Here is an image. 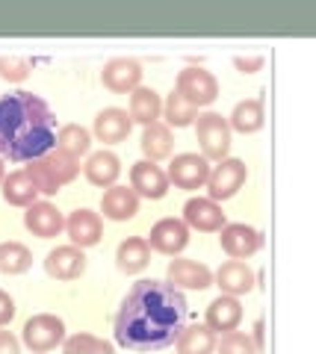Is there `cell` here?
Listing matches in <instances>:
<instances>
[{"label":"cell","instance_id":"1","mask_svg":"<svg viewBox=\"0 0 316 354\" xmlns=\"http://www.w3.org/2000/svg\"><path fill=\"white\" fill-rule=\"evenodd\" d=\"M187 328V298L166 281H139L115 316V339L130 351L169 348Z\"/></svg>","mask_w":316,"mask_h":354},{"label":"cell","instance_id":"2","mask_svg":"<svg viewBox=\"0 0 316 354\" xmlns=\"http://www.w3.org/2000/svg\"><path fill=\"white\" fill-rule=\"evenodd\" d=\"M57 148V118L32 92L0 97V160L32 162Z\"/></svg>","mask_w":316,"mask_h":354},{"label":"cell","instance_id":"3","mask_svg":"<svg viewBox=\"0 0 316 354\" xmlns=\"http://www.w3.org/2000/svg\"><path fill=\"white\" fill-rule=\"evenodd\" d=\"M195 136H198L201 157L207 162H222L231 151V127H227V118H222L219 113H204L195 118Z\"/></svg>","mask_w":316,"mask_h":354},{"label":"cell","instance_id":"4","mask_svg":"<svg viewBox=\"0 0 316 354\" xmlns=\"http://www.w3.org/2000/svg\"><path fill=\"white\" fill-rule=\"evenodd\" d=\"M65 339V322L53 313H39L27 319L24 325V346L32 354H48Z\"/></svg>","mask_w":316,"mask_h":354},{"label":"cell","instance_id":"5","mask_svg":"<svg viewBox=\"0 0 316 354\" xmlns=\"http://www.w3.org/2000/svg\"><path fill=\"white\" fill-rule=\"evenodd\" d=\"M248 177V169L243 160H234V157H225L216 169H210V177H207V198L210 201H227V198H234L239 189H243Z\"/></svg>","mask_w":316,"mask_h":354},{"label":"cell","instance_id":"6","mask_svg":"<svg viewBox=\"0 0 316 354\" xmlns=\"http://www.w3.org/2000/svg\"><path fill=\"white\" fill-rule=\"evenodd\" d=\"M183 101H189L195 109L210 106L219 97V80L207 68H183L178 74V88H174Z\"/></svg>","mask_w":316,"mask_h":354},{"label":"cell","instance_id":"7","mask_svg":"<svg viewBox=\"0 0 316 354\" xmlns=\"http://www.w3.org/2000/svg\"><path fill=\"white\" fill-rule=\"evenodd\" d=\"M166 177L178 189H201V186H207V177H210V162L201 153H178L171 160Z\"/></svg>","mask_w":316,"mask_h":354},{"label":"cell","instance_id":"8","mask_svg":"<svg viewBox=\"0 0 316 354\" xmlns=\"http://www.w3.org/2000/svg\"><path fill=\"white\" fill-rule=\"evenodd\" d=\"M142 65H139L136 59L130 57H115L104 65L101 71V83L110 88V92L115 95H127L133 92V88H139V83H142Z\"/></svg>","mask_w":316,"mask_h":354},{"label":"cell","instance_id":"9","mask_svg":"<svg viewBox=\"0 0 316 354\" xmlns=\"http://www.w3.org/2000/svg\"><path fill=\"white\" fill-rule=\"evenodd\" d=\"M145 242H148V248L174 257V254H180L183 248L189 245V227L183 225L180 218H160L157 225L151 227V234H148Z\"/></svg>","mask_w":316,"mask_h":354},{"label":"cell","instance_id":"10","mask_svg":"<svg viewBox=\"0 0 316 354\" xmlns=\"http://www.w3.org/2000/svg\"><path fill=\"white\" fill-rule=\"evenodd\" d=\"M180 221L192 230H201V234H213V230H222L227 225L222 207L216 201H210V198H189V201L183 204Z\"/></svg>","mask_w":316,"mask_h":354},{"label":"cell","instance_id":"11","mask_svg":"<svg viewBox=\"0 0 316 354\" xmlns=\"http://www.w3.org/2000/svg\"><path fill=\"white\" fill-rule=\"evenodd\" d=\"M65 234H68L71 239V245H77V248H92L101 242L104 236V221L97 213H92V209H74V213L65 218Z\"/></svg>","mask_w":316,"mask_h":354},{"label":"cell","instance_id":"12","mask_svg":"<svg viewBox=\"0 0 316 354\" xmlns=\"http://www.w3.org/2000/svg\"><path fill=\"white\" fill-rule=\"evenodd\" d=\"M219 242H222V251L231 260H245L260 251L263 236H260V230L248 227V225H225L219 230Z\"/></svg>","mask_w":316,"mask_h":354},{"label":"cell","instance_id":"13","mask_svg":"<svg viewBox=\"0 0 316 354\" xmlns=\"http://www.w3.org/2000/svg\"><path fill=\"white\" fill-rule=\"evenodd\" d=\"M130 189L142 198H151V201H160V198L169 192V177L157 162L139 160V162H133V169H130Z\"/></svg>","mask_w":316,"mask_h":354},{"label":"cell","instance_id":"14","mask_svg":"<svg viewBox=\"0 0 316 354\" xmlns=\"http://www.w3.org/2000/svg\"><path fill=\"white\" fill-rule=\"evenodd\" d=\"M24 225H27V230H30L32 236L53 239V236H59L62 230H65V216L50 201H36V204L27 207Z\"/></svg>","mask_w":316,"mask_h":354},{"label":"cell","instance_id":"15","mask_svg":"<svg viewBox=\"0 0 316 354\" xmlns=\"http://www.w3.org/2000/svg\"><path fill=\"white\" fill-rule=\"evenodd\" d=\"M169 283L174 290H207L213 286V272L207 269L204 263H195V260H187V257H178L169 263V272H166Z\"/></svg>","mask_w":316,"mask_h":354},{"label":"cell","instance_id":"16","mask_svg":"<svg viewBox=\"0 0 316 354\" xmlns=\"http://www.w3.org/2000/svg\"><path fill=\"white\" fill-rule=\"evenodd\" d=\"M45 272L57 281H74L86 272V254L77 245H59L45 257Z\"/></svg>","mask_w":316,"mask_h":354},{"label":"cell","instance_id":"17","mask_svg":"<svg viewBox=\"0 0 316 354\" xmlns=\"http://www.w3.org/2000/svg\"><path fill=\"white\" fill-rule=\"evenodd\" d=\"M133 130V121H130L127 109H118V106H106L95 115V136L97 142L104 145H115V142H124Z\"/></svg>","mask_w":316,"mask_h":354},{"label":"cell","instance_id":"18","mask_svg":"<svg viewBox=\"0 0 316 354\" xmlns=\"http://www.w3.org/2000/svg\"><path fill=\"white\" fill-rule=\"evenodd\" d=\"M216 286L222 290V295H248L254 290V272L243 260H227L216 272Z\"/></svg>","mask_w":316,"mask_h":354},{"label":"cell","instance_id":"19","mask_svg":"<svg viewBox=\"0 0 316 354\" xmlns=\"http://www.w3.org/2000/svg\"><path fill=\"white\" fill-rule=\"evenodd\" d=\"M239 322H243V304H239V298L234 295H219L216 301H210L207 307V328L213 330V334H227V330H236Z\"/></svg>","mask_w":316,"mask_h":354},{"label":"cell","instance_id":"20","mask_svg":"<svg viewBox=\"0 0 316 354\" xmlns=\"http://www.w3.org/2000/svg\"><path fill=\"white\" fill-rule=\"evenodd\" d=\"M101 213L104 218L110 221H127L139 213V195L133 189H127V186H110V189L104 192L101 198Z\"/></svg>","mask_w":316,"mask_h":354},{"label":"cell","instance_id":"21","mask_svg":"<svg viewBox=\"0 0 316 354\" xmlns=\"http://www.w3.org/2000/svg\"><path fill=\"white\" fill-rule=\"evenodd\" d=\"M83 171H86V180H89L92 186L110 189V186H115L118 174H122V162H118V157L113 151H95L92 157L86 160Z\"/></svg>","mask_w":316,"mask_h":354},{"label":"cell","instance_id":"22","mask_svg":"<svg viewBox=\"0 0 316 354\" xmlns=\"http://www.w3.org/2000/svg\"><path fill=\"white\" fill-rule=\"evenodd\" d=\"M130 121L133 124H154V121H160L162 115V101H160V95L154 92V88H148V86H139L130 92Z\"/></svg>","mask_w":316,"mask_h":354},{"label":"cell","instance_id":"23","mask_svg":"<svg viewBox=\"0 0 316 354\" xmlns=\"http://www.w3.org/2000/svg\"><path fill=\"white\" fill-rule=\"evenodd\" d=\"M3 201L12 204V207H30L36 204L39 198V189L32 183V177L27 174V169H18V171H9L3 174Z\"/></svg>","mask_w":316,"mask_h":354},{"label":"cell","instance_id":"24","mask_svg":"<svg viewBox=\"0 0 316 354\" xmlns=\"http://www.w3.org/2000/svg\"><path fill=\"white\" fill-rule=\"evenodd\" d=\"M115 263H118V269H122L124 274H139L145 269V266L151 263V248H148V242L142 236H130L124 239L122 245H118L115 251Z\"/></svg>","mask_w":316,"mask_h":354},{"label":"cell","instance_id":"25","mask_svg":"<svg viewBox=\"0 0 316 354\" xmlns=\"http://www.w3.org/2000/svg\"><path fill=\"white\" fill-rule=\"evenodd\" d=\"M142 153H145V160L148 162H157V160H166L171 157V151H174V136H171V130L166 124H160V121H154V124H148L145 133H142Z\"/></svg>","mask_w":316,"mask_h":354},{"label":"cell","instance_id":"26","mask_svg":"<svg viewBox=\"0 0 316 354\" xmlns=\"http://www.w3.org/2000/svg\"><path fill=\"white\" fill-rule=\"evenodd\" d=\"M227 127L243 133V136H248V133H257L260 127H263V104L257 101V97H248V101H239L234 106L231 118H227Z\"/></svg>","mask_w":316,"mask_h":354},{"label":"cell","instance_id":"27","mask_svg":"<svg viewBox=\"0 0 316 354\" xmlns=\"http://www.w3.org/2000/svg\"><path fill=\"white\" fill-rule=\"evenodd\" d=\"M174 346H178V354H213L216 334L207 325H189L178 334Z\"/></svg>","mask_w":316,"mask_h":354},{"label":"cell","instance_id":"28","mask_svg":"<svg viewBox=\"0 0 316 354\" xmlns=\"http://www.w3.org/2000/svg\"><path fill=\"white\" fill-rule=\"evenodd\" d=\"M92 148V136H89V130L80 127V124H65L59 127L57 133V151L62 153H68V157H83V153H89Z\"/></svg>","mask_w":316,"mask_h":354},{"label":"cell","instance_id":"29","mask_svg":"<svg viewBox=\"0 0 316 354\" xmlns=\"http://www.w3.org/2000/svg\"><path fill=\"white\" fill-rule=\"evenodd\" d=\"M32 266V254L21 242H3L0 245V272L3 274H24Z\"/></svg>","mask_w":316,"mask_h":354},{"label":"cell","instance_id":"30","mask_svg":"<svg viewBox=\"0 0 316 354\" xmlns=\"http://www.w3.org/2000/svg\"><path fill=\"white\" fill-rule=\"evenodd\" d=\"M162 115H166V127H189L195 118H198V109L189 101H183L178 92H171L162 104Z\"/></svg>","mask_w":316,"mask_h":354},{"label":"cell","instance_id":"31","mask_svg":"<svg viewBox=\"0 0 316 354\" xmlns=\"http://www.w3.org/2000/svg\"><path fill=\"white\" fill-rule=\"evenodd\" d=\"M41 162H45V169L50 171V177H53V180H57L59 186H62V183H71L74 177H77V171H80V162L74 160V157H68V153L57 151V148H53L50 153H45V157H41Z\"/></svg>","mask_w":316,"mask_h":354},{"label":"cell","instance_id":"32","mask_svg":"<svg viewBox=\"0 0 316 354\" xmlns=\"http://www.w3.org/2000/svg\"><path fill=\"white\" fill-rule=\"evenodd\" d=\"M62 354H115V348L113 342H106L101 337L74 334L68 339H62Z\"/></svg>","mask_w":316,"mask_h":354},{"label":"cell","instance_id":"33","mask_svg":"<svg viewBox=\"0 0 316 354\" xmlns=\"http://www.w3.org/2000/svg\"><path fill=\"white\" fill-rule=\"evenodd\" d=\"M219 354H257V346L252 342V337L243 334V330H227L222 334V339L216 342Z\"/></svg>","mask_w":316,"mask_h":354},{"label":"cell","instance_id":"34","mask_svg":"<svg viewBox=\"0 0 316 354\" xmlns=\"http://www.w3.org/2000/svg\"><path fill=\"white\" fill-rule=\"evenodd\" d=\"M27 174L32 177V183H36L39 195H57L59 192V183L50 177V171L45 169V162H41V160H32L27 165Z\"/></svg>","mask_w":316,"mask_h":354},{"label":"cell","instance_id":"35","mask_svg":"<svg viewBox=\"0 0 316 354\" xmlns=\"http://www.w3.org/2000/svg\"><path fill=\"white\" fill-rule=\"evenodd\" d=\"M0 77L9 83H21L30 77V62L21 57H0Z\"/></svg>","mask_w":316,"mask_h":354},{"label":"cell","instance_id":"36","mask_svg":"<svg viewBox=\"0 0 316 354\" xmlns=\"http://www.w3.org/2000/svg\"><path fill=\"white\" fill-rule=\"evenodd\" d=\"M234 65L243 74H254V71L263 68V57H260V53H252V57H234Z\"/></svg>","mask_w":316,"mask_h":354},{"label":"cell","instance_id":"37","mask_svg":"<svg viewBox=\"0 0 316 354\" xmlns=\"http://www.w3.org/2000/svg\"><path fill=\"white\" fill-rule=\"evenodd\" d=\"M12 316H15V301H12V295L0 290V328L12 322Z\"/></svg>","mask_w":316,"mask_h":354},{"label":"cell","instance_id":"38","mask_svg":"<svg viewBox=\"0 0 316 354\" xmlns=\"http://www.w3.org/2000/svg\"><path fill=\"white\" fill-rule=\"evenodd\" d=\"M0 354H21L18 339L9 330H0Z\"/></svg>","mask_w":316,"mask_h":354},{"label":"cell","instance_id":"39","mask_svg":"<svg viewBox=\"0 0 316 354\" xmlns=\"http://www.w3.org/2000/svg\"><path fill=\"white\" fill-rule=\"evenodd\" d=\"M0 180H3V160H0Z\"/></svg>","mask_w":316,"mask_h":354}]
</instances>
